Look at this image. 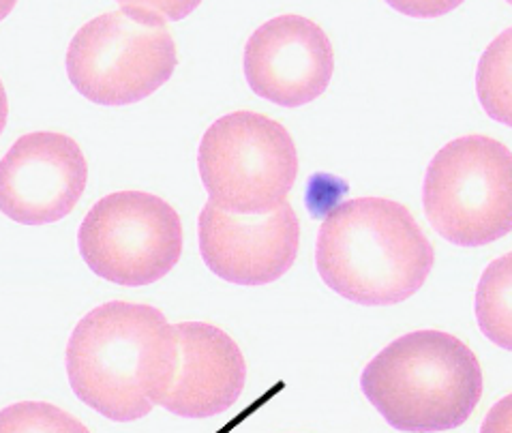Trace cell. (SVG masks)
Here are the masks:
<instances>
[{
    "instance_id": "cell-6",
    "label": "cell",
    "mask_w": 512,
    "mask_h": 433,
    "mask_svg": "<svg viewBox=\"0 0 512 433\" xmlns=\"http://www.w3.org/2000/svg\"><path fill=\"white\" fill-rule=\"evenodd\" d=\"M423 206L433 230L457 247H485L512 226V155L489 136L470 133L431 159Z\"/></svg>"
},
{
    "instance_id": "cell-13",
    "label": "cell",
    "mask_w": 512,
    "mask_h": 433,
    "mask_svg": "<svg viewBox=\"0 0 512 433\" xmlns=\"http://www.w3.org/2000/svg\"><path fill=\"white\" fill-rule=\"evenodd\" d=\"M510 28L491 41L478 63L476 91L485 112L510 127Z\"/></svg>"
},
{
    "instance_id": "cell-7",
    "label": "cell",
    "mask_w": 512,
    "mask_h": 433,
    "mask_svg": "<svg viewBox=\"0 0 512 433\" xmlns=\"http://www.w3.org/2000/svg\"><path fill=\"white\" fill-rule=\"evenodd\" d=\"M78 247L97 277L125 288L150 286L183 256V221L155 193L116 191L86 213Z\"/></svg>"
},
{
    "instance_id": "cell-1",
    "label": "cell",
    "mask_w": 512,
    "mask_h": 433,
    "mask_svg": "<svg viewBox=\"0 0 512 433\" xmlns=\"http://www.w3.org/2000/svg\"><path fill=\"white\" fill-rule=\"evenodd\" d=\"M65 361L71 391L88 408L114 423L140 421L174 382V324L153 305L103 303L75 324Z\"/></svg>"
},
{
    "instance_id": "cell-12",
    "label": "cell",
    "mask_w": 512,
    "mask_h": 433,
    "mask_svg": "<svg viewBox=\"0 0 512 433\" xmlns=\"http://www.w3.org/2000/svg\"><path fill=\"white\" fill-rule=\"evenodd\" d=\"M476 320L480 331L502 350L512 348V277L510 253L493 260L476 288Z\"/></svg>"
},
{
    "instance_id": "cell-4",
    "label": "cell",
    "mask_w": 512,
    "mask_h": 433,
    "mask_svg": "<svg viewBox=\"0 0 512 433\" xmlns=\"http://www.w3.org/2000/svg\"><path fill=\"white\" fill-rule=\"evenodd\" d=\"M178 65L176 41L159 9L120 5L86 22L67 50L75 91L97 106L144 101L168 82Z\"/></svg>"
},
{
    "instance_id": "cell-10",
    "label": "cell",
    "mask_w": 512,
    "mask_h": 433,
    "mask_svg": "<svg viewBox=\"0 0 512 433\" xmlns=\"http://www.w3.org/2000/svg\"><path fill=\"white\" fill-rule=\"evenodd\" d=\"M198 238L208 271L236 286H266L294 266L300 221L290 202L264 215H232L206 202Z\"/></svg>"
},
{
    "instance_id": "cell-8",
    "label": "cell",
    "mask_w": 512,
    "mask_h": 433,
    "mask_svg": "<svg viewBox=\"0 0 512 433\" xmlns=\"http://www.w3.org/2000/svg\"><path fill=\"white\" fill-rule=\"evenodd\" d=\"M86 183L78 142L58 131L26 133L0 159V213L22 226H48L73 211Z\"/></svg>"
},
{
    "instance_id": "cell-16",
    "label": "cell",
    "mask_w": 512,
    "mask_h": 433,
    "mask_svg": "<svg viewBox=\"0 0 512 433\" xmlns=\"http://www.w3.org/2000/svg\"><path fill=\"white\" fill-rule=\"evenodd\" d=\"M7 118H9V101H7L5 86L0 82V133H3L7 127Z\"/></svg>"
},
{
    "instance_id": "cell-15",
    "label": "cell",
    "mask_w": 512,
    "mask_h": 433,
    "mask_svg": "<svg viewBox=\"0 0 512 433\" xmlns=\"http://www.w3.org/2000/svg\"><path fill=\"white\" fill-rule=\"evenodd\" d=\"M480 433H510V395L491 408Z\"/></svg>"
},
{
    "instance_id": "cell-2",
    "label": "cell",
    "mask_w": 512,
    "mask_h": 433,
    "mask_svg": "<svg viewBox=\"0 0 512 433\" xmlns=\"http://www.w3.org/2000/svg\"><path fill=\"white\" fill-rule=\"evenodd\" d=\"M435 251L403 204L388 198L345 200L330 211L315 243V266L345 301L386 307L425 286Z\"/></svg>"
},
{
    "instance_id": "cell-11",
    "label": "cell",
    "mask_w": 512,
    "mask_h": 433,
    "mask_svg": "<svg viewBox=\"0 0 512 433\" xmlns=\"http://www.w3.org/2000/svg\"><path fill=\"white\" fill-rule=\"evenodd\" d=\"M174 333L178 365L161 408L180 418H213L228 412L247 382V363L238 343L208 322H178Z\"/></svg>"
},
{
    "instance_id": "cell-17",
    "label": "cell",
    "mask_w": 512,
    "mask_h": 433,
    "mask_svg": "<svg viewBox=\"0 0 512 433\" xmlns=\"http://www.w3.org/2000/svg\"><path fill=\"white\" fill-rule=\"evenodd\" d=\"M13 7H15L13 0H9V3H0V20H3L5 16H9Z\"/></svg>"
},
{
    "instance_id": "cell-9",
    "label": "cell",
    "mask_w": 512,
    "mask_h": 433,
    "mask_svg": "<svg viewBox=\"0 0 512 433\" xmlns=\"http://www.w3.org/2000/svg\"><path fill=\"white\" fill-rule=\"evenodd\" d=\"M243 69L258 97L281 108H303L322 97L333 80V43L309 18L283 13L251 33Z\"/></svg>"
},
{
    "instance_id": "cell-14",
    "label": "cell",
    "mask_w": 512,
    "mask_h": 433,
    "mask_svg": "<svg viewBox=\"0 0 512 433\" xmlns=\"http://www.w3.org/2000/svg\"><path fill=\"white\" fill-rule=\"evenodd\" d=\"M0 433H90L73 414L48 401H18L0 410Z\"/></svg>"
},
{
    "instance_id": "cell-5",
    "label": "cell",
    "mask_w": 512,
    "mask_h": 433,
    "mask_svg": "<svg viewBox=\"0 0 512 433\" xmlns=\"http://www.w3.org/2000/svg\"><path fill=\"white\" fill-rule=\"evenodd\" d=\"M198 170L210 204L232 215H264L288 202L298 153L290 131L275 118L238 110L206 129Z\"/></svg>"
},
{
    "instance_id": "cell-3",
    "label": "cell",
    "mask_w": 512,
    "mask_h": 433,
    "mask_svg": "<svg viewBox=\"0 0 512 433\" xmlns=\"http://www.w3.org/2000/svg\"><path fill=\"white\" fill-rule=\"evenodd\" d=\"M360 391L403 433L461 427L483 397V367L465 343L444 331H414L390 341L360 376Z\"/></svg>"
}]
</instances>
